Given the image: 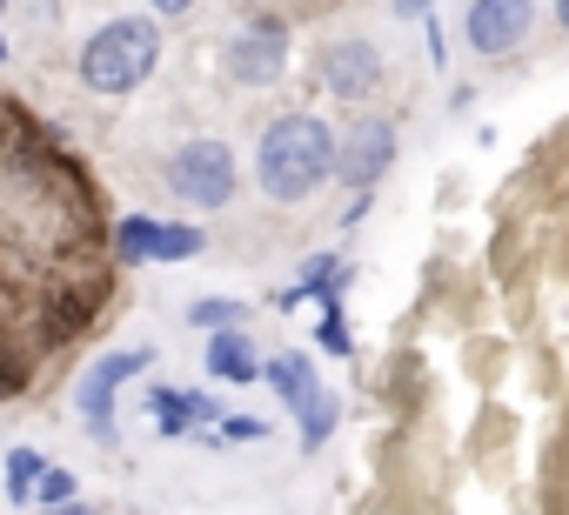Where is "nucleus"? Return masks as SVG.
Segmentation results:
<instances>
[{
	"label": "nucleus",
	"mask_w": 569,
	"mask_h": 515,
	"mask_svg": "<svg viewBox=\"0 0 569 515\" xmlns=\"http://www.w3.org/2000/svg\"><path fill=\"white\" fill-rule=\"evenodd\" d=\"M254 181L268 201L302 208L322 181H336V134L322 114H274L254 141Z\"/></svg>",
	"instance_id": "f257e3e1"
},
{
	"label": "nucleus",
	"mask_w": 569,
	"mask_h": 515,
	"mask_svg": "<svg viewBox=\"0 0 569 515\" xmlns=\"http://www.w3.org/2000/svg\"><path fill=\"white\" fill-rule=\"evenodd\" d=\"M154 68H161V28L141 21V14H114V21H101V28L81 41V88H88V94L121 101V94H134Z\"/></svg>",
	"instance_id": "f03ea898"
},
{
	"label": "nucleus",
	"mask_w": 569,
	"mask_h": 515,
	"mask_svg": "<svg viewBox=\"0 0 569 515\" xmlns=\"http://www.w3.org/2000/svg\"><path fill=\"white\" fill-rule=\"evenodd\" d=\"M168 194L174 201H188V208H228L234 201V181H241V168H234V148L228 141H181L174 154H168Z\"/></svg>",
	"instance_id": "7ed1b4c3"
},
{
	"label": "nucleus",
	"mask_w": 569,
	"mask_h": 515,
	"mask_svg": "<svg viewBox=\"0 0 569 515\" xmlns=\"http://www.w3.org/2000/svg\"><path fill=\"white\" fill-rule=\"evenodd\" d=\"M389 168H396V121L362 114V121L336 141V181H342L349 194H369Z\"/></svg>",
	"instance_id": "20e7f679"
},
{
	"label": "nucleus",
	"mask_w": 569,
	"mask_h": 515,
	"mask_svg": "<svg viewBox=\"0 0 569 515\" xmlns=\"http://www.w3.org/2000/svg\"><path fill=\"white\" fill-rule=\"evenodd\" d=\"M208 248V234L194 221H154V214H128L114 228V254L121 262H194Z\"/></svg>",
	"instance_id": "39448f33"
},
{
	"label": "nucleus",
	"mask_w": 569,
	"mask_h": 515,
	"mask_svg": "<svg viewBox=\"0 0 569 515\" xmlns=\"http://www.w3.org/2000/svg\"><path fill=\"white\" fill-rule=\"evenodd\" d=\"M529 28H536V0H469V14H462V41L482 61L516 54L529 41Z\"/></svg>",
	"instance_id": "423d86ee"
},
{
	"label": "nucleus",
	"mask_w": 569,
	"mask_h": 515,
	"mask_svg": "<svg viewBox=\"0 0 569 515\" xmlns=\"http://www.w3.org/2000/svg\"><path fill=\"white\" fill-rule=\"evenodd\" d=\"M148 362H154V349L141 342V349H114V355H101V362L81 375V395H74V402H81L94 442H114V395H121V382H134Z\"/></svg>",
	"instance_id": "0eeeda50"
},
{
	"label": "nucleus",
	"mask_w": 569,
	"mask_h": 515,
	"mask_svg": "<svg viewBox=\"0 0 569 515\" xmlns=\"http://www.w3.org/2000/svg\"><path fill=\"white\" fill-rule=\"evenodd\" d=\"M281 68H289V34H281L274 21L241 28V34H228V48H221V74H228V81L268 88V81H281Z\"/></svg>",
	"instance_id": "6e6552de"
},
{
	"label": "nucleus",
	"mask_w": 569,
	"mask_h": 515,
	"mask_svg": "<svg viewBox=\"0 0 569 515\" xmlns=\"http://www.w3.org/2000/svg\"><path fill=\"white\" fill-rule=\"evenodd\" d=\"M322 81H329L336 101H369V94L382 88V54H376V41H336V48L322 54Z\"/></svg>",
	"instance_id": "1a4fd4ad"
},
{
	"label": "nucleus",
	"mask_w": 569,
	"mask_h": 515,
	"mask_svg": "<svg viewBox=\"0 0 569 515\" xmlns=\"http://www.w3.org/2000/svg\"><path fill=\"white\" fill-rule=\"evenodd\" d=\"M208 375L214 382H261V349L248 342V329H208Z\"/></svg>",
	"instance_id": "9d476101"
},
{
	"label": "nucleus",
	"mask_w": 569,
	"mask_h": 515,
	"mask_svg": "<svg viewBox=\"0 0 569 515\" xmlns=\"http://www.w3.org/2000/svg\"><path fill=\"white\" fill-rule=\"evenodd\" d=\"M261 382L281 395V408H289V415H302V408L322 395V382H316V362H309V355H274V362H261Z\"/></svg>",
	"instance_id": "9b49d317"
},
{
	"label": "nucleus",
	"mask_w": 569,
	"mask_h": 515,
	"mask_svg": "<svg viewBox=\"0 0 569 515\" xmlns=\"http://www.w3.org/2000/svg\"><path fill=\"white\" fill-rule=\"evenodd\" d=\"M349 282V269L336 262V254H316V262L302 269V282H296V295L289 302H302V295H322V302H336V289Z\"/></svg>",
	"instance_id": "f8f14e48"
},
{
	"label": "nucleus",
	"mask_w": 569,
	"mask_h": 515,
	"mask_svg": "<svg viewBox=\"0 0 569 515\" xmlns=\"http://www.w3.org/2000/svg\"><path fill=\"white\" fill-rule=\"evenodd\" d=\"M188 322L194 329H234V322H248V302H234V295H194Z\"/></svg>",
	"instance_id": "ddd939ff"
},
{
	"label": "nucleus",
	"mask_w": 569,
	"mask_h": 515,
	"mask_svg": "<svg viewBox=\"0 0 569 515\" xmlns=\"http://www.w3.org/2000/svg\"><path fill=\"white\" fill-rule=\"evenodd\" d=\"M41 468H48V455H34V448H14L8 455V502H34V488H41Z\"/></svg>",
	"instance_id": "4468645a"
},
{
	"label": "nucleus",
	"mask_w": 569,
	"mask_h": 515,
	"mask_svg": "<svg viewBox=\"0 0 569 515\" xmlns=\"http://www.w3.org/2000/svg\"><path fill=\"white\" fill-rule=\"evenodd\" d=\"M336 422H342V402H336V395H316V402L302 408V448H322V442L336 435Z\"/></svg>",
	"instance_id": "2eb2a0df"
},
{
	"label": "nucleus",
	"mask_w": 569,
	"mask_h": 515,
	"mask_svg": "<svg viewBox=\"0 0 569 515\" xmlns=\"http://www.w3.org/2000/svg\"><path fill=\"white\" fill-rule=\"evenodd\" d=\"M148 402H154V428H161V435H188V428H194V408H188V395H174V388H154Z\"/></svg>",
	"instance_id": "dca6fc26"
},
{
	"label": "nucleus",
	"mask_w": 569,
	"mask_h": 515,
	"mask_svg": "<svg viewBox=\"0 0 569 515\" xmlns=\"http://www.w3.org/2000/svg\"><path fill=\"white\" fill-rule=\"evenodd\" d=\"M34 502H74V475L48 462V468H41V488H34Z\"/></svg>",
	"instance_id": "f3484780"
},
{
	"label": "nucleus",
	"mask_w": 569,
	"mask_h": 515,
	"mask_svg": "<svg viewBox=\"0 0 569 515\" xmlns=\"http://www.w3.org/2000/svg\"><path fill=\"white\" fill-rule=\"evenodd\" d=\"M322 349H336V355H349L356 342H349V322H342V309L329 302V315H322Z\"/></svg>",
	"instance_id": "a211bd4d"
},
{
	"label": "nucleus",
	"mask_w": 569,
	"mask_h": 515,
	"mask_svg": "<svg viewBox=\"0 0 569 515\" xmlns=\"http://www.w3.org/2000/svg\"><path fill=\"white\" fill-rule=\"evenodd\" d=\"M221 435H228V442H261L268 422H261V415H221Z\"/></svg>",
	"instance_id": "6ab92c4d"
},
{
	"label": "nucleus",
	"mask_w": 569,
	"mask_h": 515,
	"mask_svg": "<svg viewBox=\"0 0 569 515\" xmlns=\"http://www.w3.org/2000/svg\"><path fill=\"white\" fill-rule=\"evenodd\" d=\"M148 8H154V14H168V21H174V14H188V8H194V0H148Z\"/></svg>",
	"instance_id": "aec40b11"
},
{
	"label": "nucleus",
	"mask_w": 569,
	"mask_h": 515,
	"mask_svg": "<svg viewBox=\"0 0 569 515\" xmlns=\"http://www.w3.org/2000/svg\"><path fill=\"white\" fill-rule=\"evenodd\" d=\"M429 8H436V0H396V14H402V21H409V14H429Z\"/></svg>",
	"instance_id": "412c9836"
},
{
	"label": "nucleus",
	"mask_w": 569,
	"mask_h": 515,
	"mask_svg": "<svg viewBox=\"0 0 569 515\" xmlns=\"http://www.w3.org/2000/svg\"><path fill=\"white\" fill-rule=\"evenodd\" d=\"M556 28H562V34H569V0H556Z\"/></svg>",
	"instance_id": "4be33fe9"
},
{
	"label": "nucleus",
	"mask_w": 569,
	"mask_h": 515,
	"mask_svg": "<svg viewBox=\"0 0 569 515\" xmlns=\"http://www.w3.org/2000/svg\"><path fill=\"white\" fill-rule=\"evenodd\" d=\"M0 61H8V41H0Z\"/></svg>",
	"instance_id": "5701e85b"
}]
</instances>
